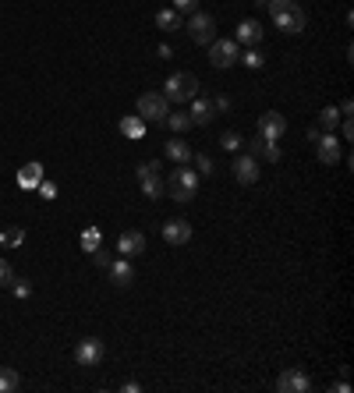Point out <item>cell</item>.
<instances>
[{"label": "cell", "mask_w": 354, "mask_h": 393, "mask_svg": "<svg viewBox=\"0 0 354 393\" xmlns=\"http://www.w3.org/2000/svg\"><path fill=\"white\" fill-rule=\"evenodd\" d=\"M266 8H269V15H273V22H276V29H280V33H287V36L305 33L308 18H305V11H301L297 0H269Z\"/></svg>", "instance_id": "obj_1"}, {"label": "cell", "mask_w": 354, "mask_h": 393, "mask_svg": "<svg viewBox=\"0 0 354 393\" xmlns=\"http://www.w3.org/2000/svg\"><path fill=\"white\" fill-rule=\"evenodd\" d=\"M199 181H202V177H199V174H195L188 163H181V167L170 174V181H167V192H170V199H174V202L188 206V202L199 195Z\"/></svg>", "instance_id": "obj_2"}, {"label": "cell", "mask_w": 354, "mask_h": 393, "mask_svg": "<svg viewBox=\"0 0 354 393\" xmlns=\"http://www.w3.org/2000/svg\"><path fill=\"white\" fill-rule=\"evenodd\" d=\"M163 96L170 103H191L199 96V78L191 71H174L167 82H163Z\"/></svg>", "instance_id": "obj_3"}, {"label": "cell", "mask_w": 354, "mask_h": 393, "mask_svg": "<svg viewBox=\"0 0 354 393\" xmlns=\"http://www.w3.org/2000/svg\"><path fill=\"white\" fill-rule=\"evenodd\" d=\"M167 114H170V100L163 96V93H142L138 96V117L142 121H167Z\"/></svg>", "instance_id": "obj_4"}, {"label": "cell", "mask_w": 354, "mask_h": 393, "mask_svg": "<svg viewBox=\"0 0 354 393\" xmlns=\"http://www.w3.org/2000/svg\"><path fill=\"white\" fill-rule=\"evenodd\" d=\"M184 29H188L191 43H199V47H209V43L216 40V22H213V15H202V11H191V22H188Z\"/></svg>", "instance_id": "obj_5"}, {"label": "cell", "mask_w": 354, "mask_h": 393, "mask_svg": "<svg viewBox=\"0 0 354 393\" xmlns=\"http://www.w3.org/2000/svg\"><path fill=\"white\" fill-rule=\"evenodd\" d=\"M237 43L234 40H213L209 43V64L213 68H220V71H227V68H234L237 64Z\"/></svg>", "instance_id": "obj_6"}, {"label": "cell", "mask_w": 354, "mask_h": 393, "mask_svg": "<svg viewBox=\"0 0 354 393\" xmlns=\"http://www.w3.org/2000/svg\"><path fill=\"white\" fill-rule=\"evenodd\" d=\"M103 340H96V336H85V340H78V347H75V361L82 365V368H96L100 361H103Z\"/></svg>", "instance_id": "obj_7"}, {"label": "cell", "mask_w": 354, "mask_h": 393, "mask_svg": "<svg viewBox=\"0 0 354 393\" xmlns=\"http://www.w3.org/2000/svg\"><path fill=\"white\" fill-rule=\"evenodd\" d=\"M308 386H312V379L305 375V368H283L276 375V389L280 393H308Z\"/></svg>", "instance_id": "obj_8"}, {"label": "cell", "mask_w": 354, "mask_h": 393, "mask_svg": "<svg viewBox=\"0 0 354 393\" xmlns=\"http://www.w3.org/2000/svg\"><path fill=\"white\" fill-rule=\"evenodd\" d=\"M315 156H319V163H326V167L340 163V160H343L340 139H336L333 131H329V135H319V139H315Z\"/></svg>", "instance_id": "obj_9"}, {"label": "cell", "mask_w": 354, "mask_h": 393, "mask_svg": "<svg viewBox=\"0 0 354 393\" xmlns=\"http://www.w3.org/2000/svg\"><path fill=\"white\" fill-rule=\"evenodd\" d=\"M283 131H287V117H283V114L269 110V114H262V117H259V135H262V139L280 142V139H283Z\"/></svg>", "instance_id": "obj_10"}, {"label": "cell", "mask_w": 354, "mask_h": 393, "mask_svg": "<svg viewBox=\"0 0 354 393\" xmlns=\"http://www.w3.org/2000/svg\"><path fill=\"white\" fill-rule=\"evenodd\" d=\"M230 170H234V181H237V184H255V181H259V174H262V170H259V160H255V156H248V153H241V156L234 160V167H230Z\"/></svg>", "instance_id": "obj_11"}, {"label": "cell", "mask_w": 354, "mask_h": 393, "mask_svg": "<svg viewBox=\"0 0 354 393\" xmlns=\"http://www.w3.org/2000/svg\"><path fill=\"white\" fill-rule=\"evenodd\" d=\"M163 241H167V245H188V241H191V223L181 220V216L167 220V223H163Z\"/></svg>", "instance_id": "obj_12"}, {"label": "cell", "mask_w": 354, "mask_h": 393, "mask_svg": "<svg viewBox=\"0 0 354 393\" xmlns=\"http://www.w3.org/2000/svg\"><path fill=\"white\" fill-rule=\"evenodd\" d=\"M110 283L114 287H131V280H135V266H131V259L124 255V259H110Z\"/></svg>", "instance_id": "obj_13"}, {"label": "cell", "mask_w": 354, "mask_h": 393, "mask_svg": "<svg viewBox=\"0 0 354 393\" xmlns=\"http://www.w3.org/2000/svg\"><path fill=\"white\" fill-rule=\"evenodd\" d=\"M248 156H255V160H259V156H266L269 163H276V160H280L283 153H280V146H276V142H269V139L255 135V139L248 142Z\"/></svg>", "instance_id": "obj_14"}, {"label": "cell", "mask_w": 354, "mask_h": 393, "mask_svg": "<svg viewBox=\"0 0 354 393\" xmlns=\"http://www.w3.org/2000/svg\"><path fill=\"white\" fill-rule=\"evenodd\" d=\"M117 252L121 255H142L146 252V234L142 230H124L117 237Z\"/></svg>", "instance_id": "obj_15"}, {"label": "cell", "mask_w": 354, "mask_h": 393, "mask_svg": "<svg viewBox=\"0 0 354 393\" xmlns=\"http://www.w3.org/2000/svg\"><path fill=\"white\" fill-rule=\"evenodd\" d=\"M237 43H244V47H255V43H262V25L255 22V18H244L241 25H237Z\"/></svg>", "instance_id": "obj_16"}, {"label": "cell", "mask_w": 354, "mask_h": 393, "mask_svg": "<svg viewBox=\"0 0 354 393\" xmlns=\"http://www.w3.org/2000/svg\"><path fill=\"white\" fill-rule=\"evenodd\" d=\"M40 181H43V163H25V167L18 170V188H22V192L40 188Z\"/></svg>", "instance_id": "obj_17"}, {"label": "cell", "mask_w": 354, "mask_h": 393, "mask_svg": "<svg viewBox=\"0 0 354 393\" xmlns=\"http://www.w3.org/2000/svg\"><path fill=\"white\" fill-rule=\"evenodd\" d=\"M156 29H163V33H177V29H181V11H174V8H160V11H156Z\"/></svg>", "instance_id": "obj_18"}, {"label": "cell", "mask_w": 354, "mask_h": 393, "mask_svg": "<svg viewBox=\"0 0 354 393\" xmlns=\"http://www.w3.org/2000/svg\"><path fill=\"white\" fill-rule=\"evenodd\" d=\"M213 114H216V110H213V100H191V114H188L191 124H209Z\"/></svg>", "instance_id": "obj_19"}, {"label": "cell", "mask_w": 354, "mask_h": 393, "mask_svg": "<svg viewBox=\"0 0 354 393\" xmlns=\"http://www.w3.org/2000/svg\"><path fill=\"white\" fill-rule=\"evenodd\" d=\"M121 135H124V139H131V142H138V139L146 135V121H142L138 114H128V117L121 121Z\"/></svg>", "instance_id": "obj_20"}, {"label": "cell", "mask_w": 354, "mask_h": 393, "mask_svg": "<svg viewBox=\"0 0 354 393\" xmlns=\"http://www.w3.org/2000/svg\"><path fill=\"white\" fill-rule=\"evenodd\" d=\"M163 153H167L174 163H188V160H191V146H188V142H181V139H170Z\"/></svg>", "instance_id": "obj_21"}, {"label": "cell", "mask_w": 354, "mask_h": 393, "mask_svg": "<svg viewBox=\"0 0 354 393\" xmlns=\"http://www.w3.org/2000/svg\"><path fill=\"white\" fill-rule=\"evenodd\" d=\"M22 389V375L15 368H0V393H15Z\"/></svg>", "instance_id": "obj_22"}, {"label": "cell", "mask_w": 354, "mask_h": 393, "mask_svg": "<svg viewBox=\"0 0 354 393\" xmlns=\"http://www.w3.org/2000/svg\"><path fill=\"white\" fill-rule=\"evenodd\" d=\"M237 64H244V68L259 71V68H266V54H259L255 47H248L244 54H237Z\"/></svg>", "instance_id": "obj_23"}, {"label": "cell", "mask_w": 354, "mask_h": 393, "mask_svg": "<svg viewBox=\"0 0 354 393\" xmlns=\"http://www.w3.org/2000/svg\"><path fill=\"white\" fill-rule=\"evenodd\" d=\"M142 195H146V199H163V177H160V174L142 177Z\"/></svg>", "instance_id": "obj_24"}, {"label": "cell", "mask_w": 354, "mask_h": 393, "mask_svg": "<svg viewBox=\"0 0 354 393\" xmlns=\"http://www.w3.org/2000/svg\"><path fill=\"white\" fill-rule=\"evenodd\" d=\"M0 241H4L8 248L22 245V241H25V227H8V230H0Z\"/></svg>", "instance_id": "obj_25"}, {"label": "cell", "mask_w": 354, "mask_h": 393, "mask_svg": "<svg viewBox=\"0 0 354 393\" xmlns=\"http://www.w3.org/2000/svg\"><path fill=\"white\" fill-rule=\"evenodd\" d=\"M319 124H322L326 131H333V128L340 124V110H336V107H326V110L319 114Z\"/></svg>", "instance_id": "obj_26"}, {"label": "cell", "mask_w": 354, "mask_h": 393, "mask_svg": "<svg viewBox=\"0 0 354 393\" xmlns=\"http://www.w3.org/2000/svg\"><path fill=\"white\" fill-rule=\"evenodd\" d=\"M167 124H170V131H184V128H191V117L188 114H167Z\"/></svg>", "instance_id": "obj_27"}, {"label": "cell", "mask_w": 354, "mask_h": 393, "mask_svg": "<svg viewBox=\"0 0 354 393\" xmlns=\"http://www.w3.org/2000/svg\"><path fill=\"white\" fill-rule=\"evenodd\" d=\"M241 142H244V139H241L237 131H223V135H220V146H223L227 153H237V149H241Z\"/></svg>", "instance_id": "obj_28"}, {"label": "cell", "mask_w": 354, "mask_h": 393, "mask_svg": "<svg viewBox=\"0 0 354 393\" xmlns=\"http://www.w3.org/2000/svg\"><path fill=\"white\" fill-rule=\"evenodd\" d=\"M82 248H85V252H96V248H100V230H96V227L82 230Z\"/></svg>", "instance_id": "obj_29"}, {"label": "cell", "mask_w": 354, "mask_h": 393, "mask_svg": "<svg viewBox=\"0 0 354 393\" xmlns=\"http://www.w3.org/2000/svg\"><path fill=\"white\" fill-rule=\"evenodd\" d=\"M11 283H15V269L8 259H0V287H11Z\"/></svg>", "instance_id": "obj_30"}, {"label": "cell", "mask_w": 354, "mask_h": 393, "mask_svg": "<svg viewBox=\"0 0 354 393\" xmlns=\"http://www.w3.org/2000/svg\"><path fill=\"white\" fill-rule=\"evenodd\" d=\"M195 167H199V170H195V174H199V177H209V174H213V170H216V167H213V160H209V156H195Z\"/></svg>", "instance_id": "obj_31"}, {"label": "cell", "mask_w": 354, "mask_h": 393, "mask_svg": "<svg viewBox=\"0 0 354 393\" xmlns=\"http://www.w3.org/2000/svg\"><path fill=\"white\" fill-rule=\"evenodd\" d=\"M135 174H138V181H142V177H149V174H160V160H149V163H142Z\"/></svg>", "instance_id": "obj_32"}, {"label": "cell", "mask_w": 354, "mask_h": 393, "mask_svg": "<svg viewBox=\"0 0 354 393\" xmlns=\"http://www.w3.org/2000/svg\"><path fill=\"white\" fill-rule=\"evenodd\" d=\"M11 291H15V298H29V294H33V283H29V280H15Z\"/></svg>", "instance_id": "obj_33"}, {"label": "cell", "mask_w": 354, "mask_h": 393, "mask_svg": "<svg viewBox=\"0 0 354 393\" xmlns=\"http://www.w3.org/2000/svg\"><path fill=\"white\" fill-rule=\"evenodd\" d=\"M40 195L50 202V199H57V184L54 181H40Z\"/></svg>", "instance_id": "obj_34"}, {"label": "cell", "mask_w": 354, "mask_h": 393, "mask_svg": "<svg viewBox=\"0 0 354 393\" xmlns=\"http://www.w3.org/2000/svg\"><path fill=\"white\" fill-rule=\"evenodd\" d=\"M199 0H174V11H195Z\"/></svg>", "instance_id": "obj_35"}, {"label": "cell", "mask_w": 354, "mask_h": 393, "mask_svg": "<svg viewBox=\"0 0 354 393\" xmlns=\"http://www.w3.org/2000/svg\"><path fill=\"white\" fill-rule=\"evenodd\" d=\"M89 255H93V262H96L100 269H107V266H110V259H107V252H100V248H96V252H89Z\"/></svg>", "instance_id": "obj_36"}, {"label": "cell", "mask_w": 354, "mask_h": 393, "mask_svg": "<svg viewBox=\"0 0 354 393\" xmlns=\"http://www.w3.org/2000/svg\"><path fill=\"white\" fill-rule=\"evenodd\" d=\"M213 110H216V114L230 110V100H227V96H216V100H213Z\"/></svg>", "instance_id": "obj_37"}, {"label": "cell", "mask_w": 354, "mask_h": 393, "mask_svg": "<svg viewBox=\"0 0 354 393\" xmlns=\"http://www.w3.org/2000/svg\"><path fill=\"white\" fill-rule=\"evenodd\" d=\"M255 4H269V0H255Z\"/></svg>", "instance_id": "obj_38"}]
</instances>
